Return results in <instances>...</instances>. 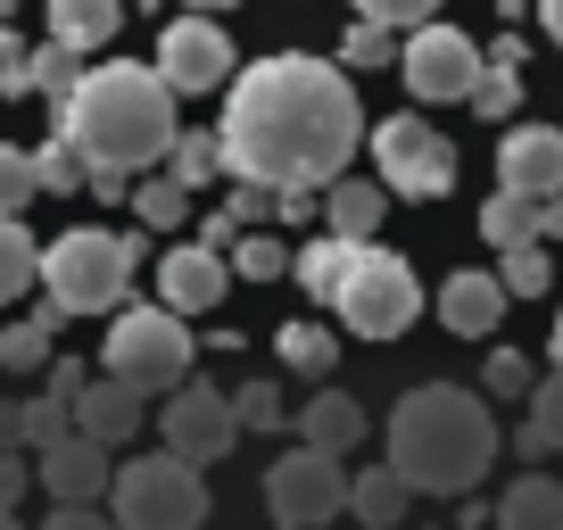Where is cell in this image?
Segmentation results:
<instances>
[{"mask_svg": "<svg viewBox=\"0 0 563 530\" xmlns=\"http://www.w3.org/2000/svg\"><path fill=\"white\" fill-rule=\"evenodd\" d=\"M166 175H183L191 191H199V183H216V175H224V133H175Z\"/></svg>", "mask_w": 563, "mask_h": 530, "instance_id": "cell-31", "label": "cell"}, {"mask_svg": "<svg viewBox=\"0 0 563 530\" xmlns=\"http://www.w3.org/2000/svg\"><path fill=\"white\" fill-rule=\"evenodd\" d=\"M108 514H117V530H199L208 522V481L175 448L166 456H133V464H117Z\"/></svg>", "mask_w": 563, "mask_h": 530, "instance_id": "cell-5", "label": "cell"}, {"mask_svg": "<svg viewBox=\"0 0 563 530\" xmlns=\"http://www.w3.org/2000/svg\"><path fill=\"white\" fill-rule=\"evenodd\" d=\"M224 283H232V257L208 249V241H183V249L158 257V299L183 307V316H208V307L224 299Z\"/></svg>", "mask_w": 563, "mask_h": 530, "instance_id": "cell-15", "label": "cell"}, {"mask_svg": "<svg viewBox=\"0 0 563 530\" xmlns=\"http://www.w3.org/2000/svg\"><path fill=\"white\" fill-rule=\"evenodd\" d=\"M133 265L141 241L133 232H100V224H75L42 249V290H51L67 316H117L124 290H133Z\"/></svg>", "mask_w": 563, "mask_h": 530, "instance_id": "cell-4", "label": "cell"}, {"mask_svg": "<svg viewBox=\"0 0 563 530\" xmlns=\"http://www.w3.org/2000/svg\"><path fill=\"white\" fill-rule=\"evenodd\" d=\"M415 497H422V489L398 473V464H365V473H356V489H349V514H356L365 530H398Z\"/></svg>", "mask_w": 563, "mask_h": 530, "instance_id": "cell-20", "label": "cell"}, {"mask_svg": "<svg viewBox=\"0 0 563 530\" xmlns=\"http://www.w3.org/2000/svg\"><path fill=\"white\" fill-rule=\"evenodd\" d=\"M42 530H117V514H100V506H51V522Z\"/></svg>", "mask_w": 563, "mask_h": 530, "instance_id": "cell-42", "label": "cell"}, {"mask_svg": "<svg viewBox=\"0 0 563 530\" xmlns=\"http://www.w3.org/2000/svg\"><path fill=\"white\" fill-rule=\"evenodd\" d=\"M34 481L51 489V506H100V497L117 489L108 440H91V431H67V440L34 448Z\"/></svg>", "mask_w": 563, "mask_h": 530, "instance_id": "cell-13", "label": "cell"}, {"mask_svg": "<svg viewBox=\"0 0 563 530\" xmlns=\"http://www.w3.org/2000/svg\"><path fill=\"white\" fill-rule=\"evenodd\" d=\"M58 316H67V307L42 299L25 323H9V332H0V365H9V373H51V332H58Z\"/></svg>", "mask_w": 563, "mask_h": 530, "instance_id": "cell-25", "label": "cell"}, {"mask_svg": "<svg viewBox=\"0 0 563 530\" xmlns=\"http://www.w3.org/2000/svg\"><path fill=\"white\" fill-rule=\"evenodd\" d=\"M522 67H530V51H522V34H506V42H489V67H481V84H473V117H489V124H514L522 117Z\"/></svg>", "mask_w": 563, "mask_h": 530, "instance_id": "cell-18", "label": "cell"}, {"mask_svg": "<svg viewBox=\"0 0 563 530\" xmlns=\"http://www.w3.org/2000/svg\"><path fill=\"white\" fill-rule=\"evenodd\" d=\"M506 274H481V265H464V274H448V290H440V323L456 340H489L497 332V316H506Z\"/></svg>", "mask_w": 563, "mask_h": 530, "instance_id": "cell-16", "label": "cell"}, {"mask_svg": "<svg viewBox=\"0 0 563 530\" xmlns=\"http://www.w3.org/2000/svg\"><path fill=\"white\" fill-rule=\"evenodd\" d=\"M497 274H506V290H514V299H547V283H555V265H547V249H539V241L497 249Z\"/></svg>", "mask_w": 563, "mask_h": 530, "instance_id": "cell-34", "label": "cell"}, {"mask_svg": "<svg viewBox=\"0 0 563 530\" xmlns=\"http://www.w3.org/2000/svg\"><path fill=\"white\" fill-rule=\"evenodd\" d=\"M25 283H42V249L25 232V216H0V307L25 299Z\"/></svg>", "mask_w": 563, "mask_h": 530, "instance_id": "cell-29", "label": "cell"}, {"mask_svg": "<svg viewBox=\"0 0 563 530\" xmlns=\"http://www.w3.org/2000/svg\"><path fill=\"white\" fill-rule=\"evenodd\" d=\"M274 349H282V365L307 373V382H332V365H340V340L323 332V323H282Z\"/></svg>", "mask_w": 563, "mask_h": 530, "instance_id": "cell-28", "label": "cell"}, {"mask_svg": "<svg viewBox=\"0 0 563 530\" xmlns=\"http://www.w3.org/2000/svg\"><path fill=\"white\" fill-rule=\"evenodd\" d=\"M141 398H150V389H133L124 373H100V382L75 398V431H91V440L124 448V440L141 431Z\"/></svg>", "mask_w": 563, "mask_h": 530, "instance_id": "cell-17", "label": "cell"}, {"mask_svg": "<svg viewBox=\"0 0 563 530\" xmlns=\"http://www.w3.org/2000/svg\"><path fill=\"white\" fill-rule=\"evenodd\" d=\"M0 91L9 100H25V91H42V67H34V51H25L9 25H0Z\"/></svg>", "mask_w": 563, "mask_h": 530, "instance_id": "cell-40", "label": "cell"}, {"mask_svg": "<svg viewBox=\"0 0 563 530\" xmlns=\"http://www.w3.org/2000/svg\"><path fill=\"white\" fill-rule=\"evenodd\" d=\"M224 175L265 183V191H323L349 175L356 142H365V108L356 84L332 58L282 51L232 75L224 91Z\"/></svg>", "mask_w": 563, "mask_h": 530, "instance_id": "cell-1", "label": "cell"}, {"mask_svg": "<svg viewBox=\"0 0 563 530\" xmlns=\"http://www.w3.org/2000/svg\"><path fill=\"white\" fill-rule=\"evenodd\" d=\"M232 274H249V283H282V274H290V249H282L274 232H241V241H232Z\"/></svg>", "mask_w": 563, "mask_h": 530, "instance_id": "cell-36", "label": "cell"}, {"mask_svg": "<svg viewBox=\"0 0 563 530\" xmlns=\"http://www.w3.org/2000/svg\"><path fill=\"white\" fill-rule=\"evenodd\" d=\"M481 67H489V51H481L464 25H415L406 34V51H398V75H406V91L415 100H473V84H481Z\"/></svg>", "mask_w": 563, "mask_h": 530, "instance_id": "cell-10", "label": "cell"}, {"mask_svg": "<svg viewBox=\"0 0 563 530\" xmlns=\"http://www.w3.org/2000/svg\"><path fill=\"white\" fill-rule=\"evenodd\" d=\"M232 407H241V431H282V423H299V415L282 407V389H274V382H249V389H232Z\"/></svg>", "mask_w": 563, "mask_h": 530, "instance_id": "cell-39", "label": "cell"}, {"mask_svg": "<svg viewBox=\"0 0 563 530\" xmlns=\"http://www.w3.org/2000/svg\"><path fill=\"white\" fill-rule=\"evenodd\" d=\"M356 249H365V241H349V232H323V241H307L299 257H290V283H299L307 299L332 307L340 283H349V265H356Z\"/></svg>", "mask_w": 563, "mask_h": 530, "instance_id": "cell-21", "label": "cell"}, {"mask_svg": "<svg viewBox=\"0 0 563 530\" xmlns=\"http://www.w3.org/2000/svg\"><path fill=\"white\" fill-rule=\"evenodd\" d=\"M75 431V398H58V389H42V398H25V448H51Z\"/></svg>", "mask_w": 563, "mask_h": 530, "instance_id": "cell-37", "label": "cell"}, {"mask_svg": "<svg viewBox=\"0 0 563 530\" xmlns=\"http://www.w3.org/2000/svg\"><path fill=\"white\" fill-rule=\"evenodd\" d=\"M158 75L175 91H216L232 84V34L208 18V9H191V18H175L158 34Z\"/></svg>", "mask_w": 563, "mask_h": 530, "instance_id": "cell-12", "label": "cell"}, {"mask_svg": "<svg viewBox=\"0 0 563 530\" xmlns=\"http://www.w3.org/2000/svg\"><path fill=\"white\" fill-rule=\"evenodd\" d=\"M51 389H58V398H84V389H91V365H75V356H51Z\"/></svg>", "mask_w": 563, "mask_h": 530, "instance_id": "cell-44", "label": "cell"}, {"mask_svg": "<svg viewBox=\"0 0 563 530\" xmlns=\"http://www.w3.org/2000/svg\"><path fill=\"white\" fill-rule=\"evenodd\" d=\"M34 199H42V166H34V150L0 142V216H25Z\"/></svg>", "mask_w": 563, "mask_h": 530, "instance_id": "cell-33", "label": "cell"}, {"mask_svg": "<svg viewBox=\"0 0 563 530\" xmlns=\"http://www.w3.org/2000/svg\"><path fill=\"white\" fill-rule=\"evenodd\" d=\"M340 67H398V25L356 18V25H349V42H340Z\"/></svg>", "mask_w": 563, "mask_h": 530, "instance_id": "cell-35", "label": "cell"}, {"mask_svg": "<svg viewBox=\"0 0 563 530\" xmlns=\"http://www.w3.org/2000/svg\"><path fill=\"white\" fill-rule=\"evenodd\" d=\"M34 166H42V191H91V158L75 150V133H51L34 150Z\"/></svg>", "mask_w": 563, "mask_h": 530, "instance_id": "cell-32", "label": "cell"}, {"mask_svg": "<svg viewBox=\"0 0 563 530\" xmlns=\"http://www.w3.org/2000/svg\"><path fill=\"white\" fill-rule=\"evenodd\" d=\"M0 448H25V407L18 398H0Z\"/></svg>", "mask_w": 563, "mask_h": 530, "instance_id": "cell-47", "label": "cell"}, {"mask_svg": "<svg viewBox=\"0 0 563 530\" xmlns=\"http://www.w3.org/2000/svg\"><path fill=\"white\" fill-rule=\"evenodd\" d=\"M389 464L415 481L422 497H473L481 473L497 464V415L489 398L456 382H422L389 415Z\"/></svg>", "mask_w": 563, "mask_h": 530, "instance_id": "cell-3", "label": "cell"}, {"mask_svg": "<svg viewBox=\"0 0 563 530\" xmlns=\"http://www.w3.org/2000/svg\"><path fill=\"white\" fill-rule=\"evenodd\" d=\"M481 241H489V249H522V241H547V199H530V191H506V183H497V199L481 208Z\"/></svg>", "mask_w": 563, "mask_h": 530, "instance_id": "cell-22", "label": "cell"}, {"mask_svg": "<svg viewBox=\"0 0 563 530\" xmlns=\"http://www.w3.org/2000/svg\"><path fill=\"white\" fill-rule=\"evenodd\" d=\"M497 183H506V191H530V199H555L563 191V124L514 117L506 142H497Z\"/></svg>", "mask_w": 563, "mask_h": 530, "instance_id": "cell-14", "label": "cell"}, {"mask_svg": "<svg viewBox=\"0 0 563 530\" xmlns=\"http://www.w3.org/2000/svg\"><path fill=\"white\" fill-rule=\"evenodd\" d=\"M0 530H25V522H18V514H9V506H0Z\"/></svg>", "mask_w": 563, "mask_h": 530, "instance_id": "cell-52", "label": "cell"}, {"mask_svg": "<svg viewBox=\"0 0 563 530\" xmlns=\"http://www.w3.org/2000/svg\"><path fill=\"white\" fill-rule=\"evenodd\" d=\"M323 199L316 191H274V216H290V224H307V216H316Z\"/></svg>", "mask_w": 563, "mask_h": 530, "instance_id": "cell-46", "label": "cell"}, {"mask_svg": "<svg viewBox=\"0 0 563 530\" xmlns=\"http://www.w3.org/2000/svg\"><path fill=\"white\" fill-rule=\"evenodd\" d=\"M365 142H373V166H382V183H389L398 199H440V191H456V142H448V133H431L422 117H382Z\"/></svg>", "mask_w": 563, "mask_h": 530, "instance_id": "cell-9", "label": "cell"}, {"mask_svg": "<svg viewBox=\"0 0 563 530\" xmlns=\"http://www.w3.org/2000/svg\"><path fill=\"white\" fill-rule=\"evenodd\" d=\"M481 389H489V398H530V389H539V373H530L522 349H489V365H481Z\"/></svg>", "mask_w": 563, "mask_h": 530, "instance_id": "cell-38", "label": "cell"}, {"mask_svg": "<svg viewBox=\"0 0 563 530\" xmlns=\"http://www.w3.org/2000/svg\"><path fill=\"white\" fill-rule=\"evenodd\" d=\"M514 448H522V456H555L563 448V365L530 389V423L514 431Z\"/></svg>", "mask_w": 563, "mask_h": 530, "instance_id": "cell-27", "label": "cell"}, {"mask_svg": "<svg viewBox=\"0 0 563 530\" xmlns=\"http://www.w3.org/2000/svg\"><path fill=\"white\" fill-rule=\"evenodd\" d=\"M497 530H563V481L522 473L506 497H497Z\"/></svg>", "mask_w": 563, "mask_h": 530, "instance_id": "cell-23", "label": "cell"}, {"mask_svg": "<svg viewBox=\"0 0 563 530\" xmlns=\"http://www.w3.org/2000/svg\"><path fill=\"white\" fill-rule=\"evenodd\" d=\"M100 356H108V373H124L133 389L191 382V332H183V307H117Z\"/></svg>", "mask_w": 563, "mask_h": 530, "instance_id": "cell-7", "label": "cell"}, {"mask_svg": "<svg viewBox=\"0 0 563 530\" xmlns=\"http://www.w3.org/2000/svg\"><path fill=\"white\" fill-rule=\"evenodd\" d=\"M489 530H497V522H489Z\"/></svg>", "mask_w": 563, "mask_h": 530, "instance_id": "cell-53", "label": "cell"}, {"mask_svg": "<svg viewBox=\"0 0 563 530\" xmlns=\"http://www.w3.org/2000/svg\"><path fill=\"white\" fill-rule=\"evenodd\" d=\"M199 241H208V249H224V257H232V241H241V216H232V208H216L208 224H199Z\"/></svg>", "mask_w": 563, "mask_h": 530, "instance_id": "cell-45", "label": "cell"}, {"mask_svg": "<svg viewBox=\"0 0 563 530\" xmlns=\"http://www.w3.org/2000/svg\"><path fill=\"white\" fill-rule=\"evenodd\" d=\"M191 9H208V18H216V9H232V0H191Z\"/></svg>", "mask_w": 563, "mask_h": 530, "instance_id": "cell-51", "label": "cell"}, {"mask_svg": "<svg viewBox=\"0 0 563 530\" xmlns=\"http://www.w3.org/2000/svg\"><path fill=\"white\" fill-rule=\"evenodd\" d=\"M389 208V183H332V199H323V216H332V232H349V241H373V224H382Z\"/></svg>", "mask_w": 563, "mask_h": 530, "instance_id": "cell-26", "label": "cell"}, {"mask_svg": "<svg viewBox=\"0 0 563 530\" xmlns=\"http://www.w3.org/2000/svg\"><path fill=\"white\" fill-rule=\"evenodd\" d=\"M365 431H373L365 407H356L349 389H332V382H316V398L299 407V440H307V448H332V456H349Z\"/></svg>", "mask_w": 563, "mask_h": 530, "instance_id": "cell-19", "label": "cell"}, {"mask_svg": "<svg viewBox=\"0 0 563 530\" xmlns=\"http://www.w3.org/2000/svg\"><path fill=\"white\" fill-rule=\"evenodd\" d=\"M349 489L356 481L340 473L332 448H290V456L265 464V514H274L282 530H323L332 514H349Z\"/></svg>", "mask_w": 563, "mask_h": 530, "instance_id": "cell-8", "label": "cell"}, {"mask_svg": "<svg viewBox=\"0 0 563 530\" xmlns=\"http://www.w3.org/2000/svg\"><path fill=\"white\" fill-rule=\"evenodd\" d=\"M175 100L183 91L158 75V58L150 67H84V84H75V100L58 108V133H75V150H84L91 166H117V175H150V166L175 150Z\"/></svg>", "mask_w": 563, "mask_h": 530, "instance_id": "cell-2", "label": "cell"}, {"mask_svg": "<svg viewBox=\"0 0 563 530\" xmlns=\"http://www.w3.org/2000/svg\"><path fill=\"white\" fill-rule=\"evenodd\" d=\"M539 18H547V34L563 42V0H539Z\"/></svg>", "mask_w": 563, "mask_h": 530, "instance_id": "cell-48", "label": "cell"}, {"mask_svg": "<svg viewBox=\"0 0 563 530\" xmlns=\"http://www.w3.org/2000/svg\"><path fill=\"white\" fill-rule=\"evenodd\" d=\"M356 18H382V25H398V34H415V25L440 18V0H356Z\"/></svg>", "mask_w": 563, "mask_h": 530, "instance_id": "cell-41", "label": "cell"}, {"mask_svg": "<svg viewBox=\"0 0 563 530\" xmlns=\"http://www.w3.org/2000/svg\"><path fill=\"white\" fill-rule=\"evenodd\" d=\"M25 473H34L25 448H0V506H18V497H25Z\"/></svg>", "mask_w": 563, "mask_h": 530, "instance_id": "cell-43", "label": "cell"}, {"mask_svg": "<svg viewBox=\"0 0 563 530\" xmlns=\"http://www.w3.org/2000/svg\"><path fill=\"white\" fill-rule=\"evenodd\" d=\"M117 25H124V0H51V34L67 51H100V42H117Z\"/></svg>", "mask_w": 563, "mask_h": 530, "instance_id": "cell-24", "label": "cell"}, {"mask_svg": "<svg viewBox=\"0 0 563 530\" xmlns=\"http://www.w3.org/2000/svg\"><path fill=\"white\" fill-rule=\"evenodd\" d=\"M158 431H166V448H175V456L216 464L232 440H241V407H232V389H216V382H199V373H191V382H175Z\"/></svg>", "mask_w": 563, "mask_h": 530, "instance_id": "cell-11", "label": "cell"}, {"mask_svg": "<svg viewBox=\"0 0 563 530\" xmlns=\"http://www.w3.org/2000/svg\"><path fill=\"white\" fill-rule=\"evenodd\" d=\"M547 349H555V365H563V316H555V340H547Z\"/></svg>", "mask_w": 563, "mask_h": 530, "instance_id": "cell-50", "label": "cell"}, {"mask_svg": "<svg viewBox=\"0 0 563 530\" xmlns=\"http://www.w3.org/2000/svg\"><path fill=\"white\" fill-rule=\"evenodd\" d=\"M547 241H563V191L547 199Z\"/></svg>", "mask_w": 563, "mask_h": 530, "instance_id": "cell-49", "label": "cell"}, {"mask_svg": "<svg viewBox=\"0 0 563 530\" xmlns=\"http://www.w3.org/2000/svg\"><path fill=\"white\" fill-rule=\"evenodd\" d=\"M332 316L349 323V332H365V340H398V332H415V316H422V283H415V265L398 257V249H356V265H349V283H340V299H332Z\"/></svg>", "mask_w": 563, "mask_h": 530, "instance_id": "cell-6", "label": "cell"}, {"mask_svg": "<svg viewBox=\"0 0 563 530\" xmlns=\"http://www.w3.org/2000/svg\"><path fill=\"white\" fill-rule=\"evenodd\" d=\"M133 216H141L150 232L191 224V183H183V175H150V183H133Z\"/></svg>", "mask_w": 563, "mask_h": 530, "instance_id": "cell-30", "label": "cell"}]
</instances>
